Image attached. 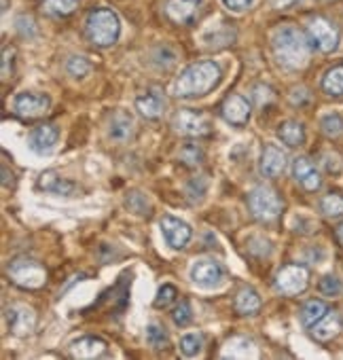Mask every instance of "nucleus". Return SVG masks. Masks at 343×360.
Wrapping results in <instances>:
<instances>
[{
	"mask_svg": "<svg viewBox=\"0 0 343 360\" xmlns=\"http://www.w3.org/2000/svg\"><path fill=\"white\" fill-rule=\"evenodd\" d=\"M271 49H273L276 60L288 70H299V68L307 66V60H309L307 39L299 28H295L290 24H286L273 32Z\"/></svg>",
	"mask_w": 343,
	"mask_h": 360,
	"instance_id": "obj_1",
	"label": "nucleus"
},
{
	"mask_svg": "<svg viewBox=\"0 0 343 360\" xmlns=\"http://www.w3.org/2000/svg\"><path fill=\"white\" fill-rule=\"evenodd\" d=\"M221 77H223V72L216 62H210V60L195 62L181 72V77L176 79V85H174V94L179 98L206 96L221 83Z\"/></svg>",
	"mask_w": 343,
	"mask_h": 360,
	"instance_id": "obj_2",
	"label": "nucleus"
},
{
	"mask_svg": "<svg viewBox=\"0 0 343 360\" xmlns=\"http://www.w3.org/2000/svg\"><path fill=\"white\" fill-rule=\"evenodd\" d=\"M85 30L96 47H112L121 34V20L112 9H93L85 20Z\"/></svg>",
	"mask_w": 343,
	"mask_h": 360,
	"instance_id": "obj_3",
	"label": "nucleus"
},
{
	"mask_svg": "<svg viewBox=\"0 0 343 360\" xmlns=\"http://www.w3.org/2000/svg\"><path fill=\"white\" fill-rule=\"evenodd\" d=\"M9 278L13 280V284L22 286V288H28V290H39L47 284V269L34 261V259H28V257H18L11 261L9 269H7Z\"/></svg>",
	"mask_w": 343,
	"mask_h": 360,
	"instance_id": "obj_4",
	"label": "nucleus"
},
{
	"mask_svg": "<svg viewBox=\"0 0 343 360\" xmlns=\"http://www.w3.org/2000/svg\"><path fill=\"white\" fill-rule=\"evenodd\" d=\"M248 208H250L254 219H259V221H273V219L280 217L284 204H282L280 195L271 187L259 185V187H254L248 193Z\"/></svg>",
	"mask_w": 343,
	"mask_h": 360,
	"instance_id": "obj_5",
	"label": "nucleus"
},
{
	"mask_svg": "<svg viewBox=\"0 0 343 360\" xmlns=\"http://www.w3.org/2000/svg\"><path fill=\"white\" fill-rule=\"evenodd\" d=\"M191 282L198 286V288H204V290H212V288H219L223 282H225V269L221 263L212 261V259H200L191 265Z\"/></svg>",
	"mask_w": 343,
	"mask_h": 360,
	"instance_id": "obj_6",
	"label": "nucleus"
},
{
	"mask_svg": "<svg viewBox=\"0 0 343 360\" xmlns=\"http://www.w3.org/2000/svg\"><path fill=\"white\" fill-rule=\"evenodd\" d=\"M159 229H161V236H163L165 244L172 250H183V248H187V244L193 238V229H191L189 223H185V221H181L176 217H169V214H165L159 221Z\"/></svg>",
	"mask_w": 343,
	"mask_h": 360,
	"instance_id": "obj_7",
	"label": "nucleus"
},
{
	"mask_svg": "<svg viewBox=\"0 0 343 360\" xmlns=\"http://www.w3.org/2000/svg\"><path fill=\"white\" fill-rule=\"evenodd\" d=\"M307 39L322 53H330L339 45V32H337V28L330 22H326L324 18H313L309 22V26H307Z\"/></svg>",
	"mask_w": 343,
	"mask_h": 360,
	"instance_id": "obj_8",
	"label": "nucleus"
},
{
	"mask_svg": "<svg viewBox=\"0 0 343 360\" xmlns=\"http://www.w3.org/2000/svg\"><path fill=\"white\" fill-rule=\"evenodd\" d=\"M307 284H309V271L303 265H286L276 276V288L286 297H295L303 292Z\"/></svg>",
	"mask_w": 343,
	"mask_h": 360,
	"instance_id": "obj_9",
	"label": "nucleus"
},
{
	"mask_svg": "<svg viewBox=\"0 0 343 360\" xmlns=\"http://www.w3.org/2000/svg\"><path fill=\"white\" fill-rule=\"evenodd\" d=\"M172 125L174 129L183 136H189V138H198V136H206L210 131V121L206 115L198 112V110H189V108H183L174 115L172 119Z\"/></svg>",
	"mask_w": 343,
	"mask_h": 360,
	"instance_id": "obj_10",
	"label": "nucleus"
},
{
	"mask_svg": "<svg viewBox=\"0 0 343 360\" xmlns=\"http://www.w3.org/2000/svg\"><path fill=\"white\" fill-rule=\"evenodd\" d=\"M37 189L49 195H58V198H75L79 187L72 183V180L60 176L56 169H45L39 178H37Z\"/></svg>",
	"mask_w": 343,
	"mask_h": 360,
	"instance_id": "obj_11",
	"label": "nucleus"
},
{
	"mask_svg": "<svg viewBox=\"0 0 343 360\" xmlns=\"http://www.w3.org/2000/svg\"><path fill=\"white\" fill-rule=\"evenodd\" d=\"M49 106H51V100L45 94L24 91V94H18L13 100V110L22 119H37V117L45 115L49 110Z\"/></svg>",
	"mask_w": 343,
	"mask_h": 360,
	"instance_id": "obj_12",
	"label": "nucleus"
},
{
	"mask_svg": "<svg viewBox=\"0 0 343 360\" xmlns=\"http://www.w3.org/2000/svg\"><path fill=\"white\" fill-rule=\"evenodd\" d=\"M5 318L9 322V328L13 335L18 337H24V335H30L37 326V311L24 303H18V305H11L5 309Z\"/></svg>",
	"mask_w": 343,
	"mask_h": 360,
	"instance_id": "obj_13",
	"label": "nucleus"
},
{
	"mask_svg": "<svg viewBox=\"0 0 343 360\" xmlns=\"http://www.w3.org/2000/svg\"><path fill=\"white\" fill-rule=\"evenodd\" d=\"M221 115H223V119H225L229 125H233V127H244V125L250 121V104H248V100H246L244 96L233 94V96H229V98L223 102Z\"/></svg>",
	"mask_w": 343,
	"mask_h": 360,
	"instance_id": "obj_14",
	"label": "nucleus"
},
{
	"mask_svg": "<svg viewBox=\"0 0 343 360\" xmlns=\"http://www.w3.org/2000/svg\"><path fill=\"white\" fill-rule=\"evenodd\" d=\"M106 136H108V140L119 142V144H125L127 140H131V136H134V117L127 110H115L108 117Z\"/></svg>",
	"mask_w": 343,
	"mask_h": 360,
	"instance_id": "obj_15",
	"label": "nucleus"
},
{
	"mask_svg": "<svg viewBox=\"0 0 343 360\" xmlns=\"http://www.w3.org/2000/svg\"><path fill=\"white\" fill-rule=\"evenodd\" d=\"M292 176H295V180L305 191H316L322 185V178H320L318 167L307 157H297L292 161Z\"/></svg>",
	"mask_w": 343,
	"mask_h": 360,
	"instance_id": "obj_16",
	"label": "nucleus"
},
{
	"mask_svg": "<svg viewBox=\"0 0 343 360\" xmlns=\"http://www.w3.org/2000/svg\"><path fill=\"white\" fill-rule=\"evenodd\" d=\"M58 140H60L58 127L45 123V125H39V127H34V129L30 131V136H28V146H30L37 155H49V153L56 148Z\"/></svg>",
	"mask_w": 343,
	"mask_h": 360,
	"instance_id": "obj_17",
	"label": "nucleus"
},
{
	"mask_svg": "<svg viewBox=\"0 0 343 360\" xmlns=\"http://www.w3.org/2000/svg\"><path fill=\"white\" fill-rule=\"evenodd\" d=\"M259 169L265 178H276L286 169V153L276 144H265L259 161Z\"/></svg>",
	"mask_w": 343,
	"mask_h": 360,
	"instance_id": "obj_18",
	"label": "nucleus"
},
{
	"mask_svg": "<svg viewBox=\"0 0 343 360\" xmlns=\"http://www.w3.org/2000/svg\"><path fill=\"white\" fill-rule=\"evenodd\" d=\"M202 0H167L165 13L172 22L176 24H191L200 13Z\"/></svg>",
	"mask_w": 343,
	"mask_h": 360,
	"instance_id": "obj_19",
	"label": "nucleus"
},
{
	"mask_svg": "<svg viewBox=\"0 0 343 360\" xmlns=\"http://www.w3.org/2000/svg\"><path fill=\"white\" fill-rule=\"evenodd\" d=\"M136 110L144 119H159L165 110V96L159 89H146L136 96Z\"/></svg>",
	"mask_w": 343,
	"mask_h": 360,
	"instance_id": "obj_20",
	"label": "nucleus"
},
{
	"mask_svg": "<svg viewBox=\"0 0 343 360\" xmlns=\"http://www.w3.org/2000/svg\"><path fill=\"white\" fill-rule=\"evenodd\" d=\"M106 352H108V343L100 337H81V339L72 341V345H70V354L81 360L102 358Z\"/></svg>",
	"mask_w": 343,
	"mask_h": 360,
	"instance_id": "obj_21",
	"label": "nucleus"
},
{
	"mask_svg": "<svg viewBox=\"0 0 343 360\" xmlns=\"http://www.w3.org/2000/svg\"><path fill=\"white\" fill-rule=\"evenodd\" d=\"M235 309L242 316H257L261 311V297L254 288L244 286L235 295Z\"/></svg>",
	"mask_w": 343,
	"mask_h": 360,
	"instance_id": "obj_22",
	"label": "nucleus"
},
{
	"mask_svg": "<svg viewBox=\"0 0 343 360\" xmlns=\"http://www.w3.org/2000/svg\"><path fill=\"white\" fill-rule=\"evenodd\" d=\"M339 330H341V322H339V316H337L335 311H326V314L311 326V335H313L318 341H328V339H332Z\"/></svg>",
	"mask_w": 343,
	"mask_h": 360,
	"instance_id": "obj_23",
	"label": "nucleus"
},
{
	"mask_svg": "<svg viewBox=\"0 0 343 360\" xmlns=\"http://www.w3.org/2000/svg\"><path fill=\"white\" fill-rule=\"evenodd\" d=\"M278 138L290 146V148H297L305 142V129L299 121H284L280 127H278Z\"/></svg>",
	"mask_w": 343,
	"mask_h": 360,
	"instance_id": "obj_24",
	"label": "nucleus"
},
{
	"mask_svg": "<svg viewBox=\"0 0 343 360\" xmlns=\"http://www.w3.org/2000/svg\"><path fill=\"white\" fill-rule=\"evenodd\" d=\"M223 356L225 358H252L257 356V349H254V343L248 339V337H233L227 341L225 349H223Z\"/></svg>",
	"mask_w": 343,
	"mask_h": 360,
	"instance_id": "obj_25",
	"label": "nucleus"
},
{
	"mask_svg": "<svg viewBox=\"0 0 343 360\" xmlns=\"http://www.w3.org/2000/svg\"><path fill=\"white\" fill-rule=\"evenodd\" d=\"M328 311V307H326V303L324 301H318V299H311V301H307L305 305H303V309H301V314H299V318H301V324L303 326H313L324 314Z\"/></svg>",
	"mask_w": 343,
	"mask_h": 360,
	"instance_id": "obj_26",
	"label": "nucleus"
},
{
	"mask_svg": "<svg viewBox=\"0 0 343 360\" xmlns=\"http://www.w3.org/2000/svg\"><path fill=\"white\" fill-rule=\"evenodd\" d=\"M79 0H45L43 11L51 18H68L77 11Z\"/></svg>",
	"mask_w": 343,
	"mask_h": 360,
	"instance_id": "obj_27",
	"label": "nucleus"
},
{
	"mask_svg": "<svg viewBox=\"0 0 343 360\" xmlns=\"http://www.w3.org/2000/svg\"><path fill=\"white\" fill-rule=\"evenodd\" d=\"M322 91L326 96H343V66H335L324 75Z\"/></svg>",
	"mask_w": 343,
	"mask_h": 360,
	"instance_id": "obj_28",
	"label": "nucleus"
},
{
	"mask_svg": "<svg viewBox=\"0 0 343 360\" xmlns=\"http://www.w3.org/2000/svg\"><path fill=\"white\" fill-rule=\"evenodd\" d=\"M179 347H181L183 356H187V358H195V356H200V354H202V349H204V337H202L200 333H187V335H183V337H181Z\"/></svg>",
	"mask_w": 343,
	"mask_h": 360,
	"instance_id": "obj_29",
	"label": "nucleus"
},
{
	"mask_svg": "<svg viewBox=\"0 0 343 360\" xmlns=\"http://www.w3.org/2000/svg\"><path fill=\"white\" fill-rule=\"evenodd\" d=\"M204 148L200 146V144H193V142H189V144H185L181 150H179V159L185 163V165H189V167H198V165H202L204 163Z\"/></svg>",
	"mask_w": 343,
	"mask_h": 360,
	"instance_id": "obj_30",
	"label": "nucleus"
},
{
	"mask_svg": "<svg viewBox=\"0 0 343 360\" xmlns=\"http://www.w3.org/2000/svg\"><path fill=\"white\" fill-rule=\"evenodd\" d=\"M66 72H68V77L81 81V79H85V77L91 72V64H89L87 58H83V56H72V58H68V62H66Z\"/></svg>",
	"mask_w": 343,
	"mask_h": 360,
	"instance_id": "obj_31",
	"label": "nucleus"
},
{
	"mask_svg": "<svg viewBox=\"0 0 343 360\" xmlns=\"http://www.w3.org/2000/svg\"><path fill=\"white\" fill-rule=\"evenodd\" d=\"M320 210H322L326 217H330V219L341 217V214H343V195H339V193H328V195H324L322 202H320Z\"/></svg>",
	"mask_w": 343,
	"mask_h": 360,
	"instance_id": "obj_32",
	"label": "nucleus"
},
{
	"mask_svg": "<svg viewBox=\"0 0 343 360\" xmlns=\"http://www.w3.org/2000/svg\"><path fill=\"white\" fill-rule=\"evenodd\" d=\"M320 127L322 131L328 136V138H337L343 134V117L337 115V112H330V115H324L320 119Z\"/></svg>",
	"mask_w": 343,
	"mask_h": 360,
	"instance_id": "obj_33",
	"label": "nucleus"
},
{
	"mask_svg": "<svg viewBox=\"0 0 343 360\" xmlns=\"http://www.w3.org/2000/svg\"><path fill=\"white\" fill-rule=\"evenodd\" d=\"M125 206L129 208V212H134V214H138V217H146V214H150V204H148L146 195H142L140 191L129 193V195H127V200H125Z\"/></svg>",
	"mask_w": 343,
	"mask_h": 360,
	"instance_id": "obj_34",
	"label": "nucleus"
},
{
	"mask_svg": "<svg viewBox=\"0 0 343 360\" xmlns=\"http://www.w3.org/2000/svg\"><path fill=\"white\" fill-rule=\"evenodd\" d=\"M167 333H165V328L163 326H159L157 322H150L148 326H146V343L150 345V347H155V349H161V347H165L167 345Z\"/></svg>",
	"mask_w": 343,
	"mask_h": 360,
	"instance_id": "obj_35",
	"label": "nucleus"
},
{
	"mask_svg": "<svg viewBox=\"0 0 343 360\" xmlns=\"http://www.w3.org/2000/svg\"><path fill=\"white\" fill-rule=\"evenodd\" d=\"M176 297H179V290H176V286H172V284H163L159 290H157V297H155V307H167V305H172L176 301Z\"/></svg>",
	"mask_w": 343,
	"mask_h": 360,
	"instance_id": "obj_36",
	"label": "nucleus"
},
{
	"mask_svg": "<svg viewBox=\"0 0 343 360\" xmlns=\"http://www.w3.org/2000/svg\"><path fill=\"white\" fill-rule=\"evenodd\" d=\"M172 320H174L176 326H187V324H191V320H193L191 303H189V301H181V303L176 305V309L172 311Z\"/></svg>",
	"mask_w": 343,
	"mask_h": 360,
	"instance_id": "obj_37",
	"label": "nucleus"
},
{
	"mask_svg": "<svg viewBox=\"0 0 343 360\" xmlns=\"http://www.w3.org/2000/svg\"><path fill=\"white\" fill-rule=\"evenodd\" d=\"M320 292L324 297H339L343 292V284L337 276H324L320 280Z\"/></svg>",
	"mask_w": 343,
	"mask_h": 360,
	"instance_id": "obj_38",
	"label": "nucleus"
},
{
	"mask_svg": "<svg viewBox=\"0 0 343 360\" xmlns=\"http://www.w3.org/2000/svg\"><path fill=\"white\" fill-rule=\"evenodd\" d=\"M15 30H18L24 39H32V37L37 34V24H34V20H32V18L22 15V18H18V20H15Z\"/></svg>",
	"mask_w": 343,
	"mask_h": 360,
	"instance_id": "obj_39",
	"label": "nucleus"
},
{
	"mask_svg": "<svg viewBox=\"0 0 343 360\" xmlns=\"http://www.w3.org/2000/svg\"><path fill=\"white\" fill-rule=\"evenodd\" d=\"M13 56H15V51L11 49V47H5V51H3V79L7 81L9 79V75H11V66H13Z\"/></svg>",
	"mask_w": 343,
	"mask_h": 360,
	"instance_id": "obj_40",
	"label": "nucleus"
},
{
	"mask_svg": "<svg viewBox=\"0 0 343 360\" xmlns=\"http://www.w3.org/2000/svg\"><path fill=\"white\" fill-rule=\"evenodd\" d=\"M223 5H225L227 9L240 13V11H246V9L252 5V0H223Z\"/></svg>",
	"mask_w": 343,
	"mask_h": 360,
	"instance_id": "obj_41",
	"label": "nucleus"
},
{
	"mask_svg": "<svg viewBox=\"0 0 343 360\" xmlns=\"http://www.w3.org/2000/svg\"><path fill=\"white\" fill-rule=\"evenodd\" d=\"M297 3H301V0H271V5L276 9H288V7H292Z\"/></svg>",
	"mask_w": 343,
	"mask_h": 360,
	"instance_id": "obj_42",
	"label": "nucleus"
},
{
	"mask_svg": "<svg viewBox=\"0 0 343 360\" xmlns=\"http://www.w3.org/2000/svg\"><path fill=\"white\" fill-rule=\"evenodd\" d=\"M335 236H337V242H339V244L343 246V223H341V225L337 227V231H335Z\"/></svg>",
	"mask_w": 343,
	"mask_h": 360,
	"instance_id": "obj_43",
	"label": "nucleus"
}]
</instances>
